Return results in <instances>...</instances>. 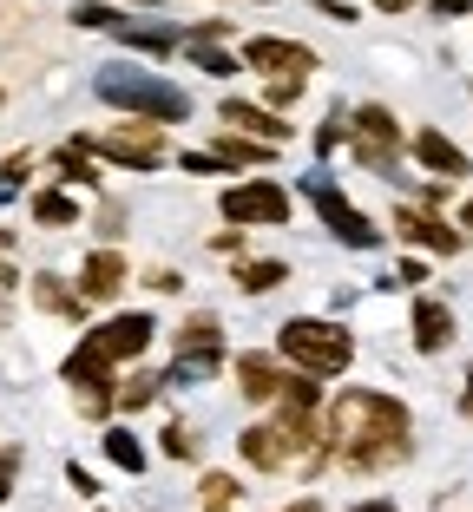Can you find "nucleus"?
<instances>
[{"label":"nucleus","mask_w":473,"mask_h":512,"mask_svg":"<svg viewBox=\"0 0 473 512\" xmlns=\"http://www.w3.org/2000/svg\"><path fill=\"white\" fill-rule=\"evenodd\" d=\"M329 453H336L349 473H395L414 453V414L408 401L382 388H342L329 401Z\"/></svg>","instance_id":"obj_1"},{"label":"nucleus","mask_w":473,"mask_h":512,"mask_svg":"<svg viewBox=\"0 0 473 512\" xmlns=\"http://www.w3.org/2000/svg\"><path fill=\"white\" fill-rule=\"evenodd\" d=\"M92 92H99L106 106L145 119V125H184L191 119V92L171 86V79H158V73H145V66H132V60L99 66V73H92Z\"/></svg>","instance_id":"obj_2"},{"label":"nucleus","mask_w":473,"mask_h":512,"mask_svg":"<svg viewBox=\"0 0 473 512\" xmlns=\"http://www.w3.org/2000/svg\"><path fill=\"white\" fill-rule=\"evenodd\" d=\"M276 362H290L296 375H309V381H329L355 362V335L329 316H290L276 329Z\"/></svg>","instance_id":"obj_3"},{"label":"nucleus","mask_w":473,"mask_h":512,"mask_svg":"<svg viewBox=\"0 0 473 512\" xmlns=\"http://www.w3.org/2000/svg\"><path fill=\"white\" fill-rule=\"evenodd\" d=\"M349 151H355V165L362 171H375V178H395L401 171V151H408V132H401V119L388 106H355V119H349Z\"/></svg>","instance_id":"obj_4"},{"label":"nucleus","mask_w":473,"mask_h":512,"mask_svg":"<svg viewBox=\"0 0 473 512\" xmlns=\"http://www.w3.org/2000/svg\"><path fill=\"white\" fill-rule=\"evenodd\" d=\"M303 197L316 204L322 230H329L336 243H349V250H375V243H382L375 217H368L362 204H355V197L342 191V184H329V178H322V171H309V178H303Z\"/></svg>","instance_id":"obj_5"},{"label":"nucleus","mask_w":473,"mask_h":512,"mask_svg":"<svg viewBox=\"0 0 473 512\" xmlns=\"http://www.w3.org/2000/svg\"><path fill=\"white\" fill-rule=\"evenodd\" d=\"M217 211H224V224H237V230H283L290 224V191L283 184H270V178H237V184H224V197H217Z\"/></svg>","instance_id":"obj_6"},{"label":"nucleus","mask_w":473,"mask_h":512,"mask_svg":"<svg viewBox=\"0 0 473 512\" xmlns=\"http://www.w3.org/2000/svg\"><path fill=\"white\" fill-rule=\"evenodd\" d=\"M244 66L263 79V86H309L316 53H309L303 40H283V33H250L244 40Z\"/></svg>","instance_id":"obj_7"},{"label":"nucleus","mask_w":473,"mask_h":512,"mask_svg":"<svg viewBox=\"0 0 473 512\" xmlns=\"http://www.w3.org/2000/svg\"><path fill=\"white\" fill-rule=\"evenodd\" d=\"M217 362H224V322H217L211 309H191V316L178 322V368H171V388L204 381Z\"/></svg>","instance_id":"obj_8"},{"label":"nucleus","mask_w":473,"mask_h":512,"mask_svg":"<svg viewBox=\"0 0 473 512\" xmlns=\"http://www.w3.org/2000/svg\"><path fill=\"white\" fill-rule=\"evenodd\" d=\"M86 158H112V165H125V171H152V165H165V132L158 125H132V132H79L73 138Z\"/></svg>","instance_id":"obj_9"},{"label":"nucleus","mask_w":473,"mask_h":512,"mask_svg":"<svg viewBox=\"0 0 473 512\" xmlns=\"http://www.w3.org/2000/svg\"><path fill=\"white\" fill-rule=\"evenodd\" d=\"M152 335H158L152 309H125V316L99 322V329L86 335V348H92V355H99L106 368H119V362H138V355L152 348Z\"/></svg>","instance_id":"obj_10"},{"label":"nucleus","mask_w":473,"mask_h":512,"mask_svg":"<svg viewBox=\"0 0 473 512\" xmlns=\"http://www.w3.org/2000/svg\"><path fill=\"white\" fill-rule=\"evenodd\" d=\"M290 381H296V368L276 362V355H237V394L250 407H276L290 394Z\"/></svg>","instance_id":"obj_11"},{"label":"nucleus","mask_w":473,"mask_h":512,"mask_svg":"<svg viewBox=\"0 0 473 512\" xmlns=\"http://www.w3.org/2000/svg\"><path fill=\"white\" fill-rule=\"evenodd\" d=\"M395 230L401 243H414V250H428V256H460V224H447V217L434 211H414V204H395Z\"/></svg>","instance_id":"obj_12"},{"label":"nucleus","mask_w":473,"mask_h":512,"mask_svg":"<svg viewBox=\"0 0 473 512\" xmlns=\"http://www.w3.org/2000/svg\"><path fill=\"white\" fill-rule=\"evenodd\" d=\"M237 453H244V467H257V473H283L303 447H296L276 421H250L244 434H237Z\"/></svg>","instance_id":"obj_13"},{"label":"nucleus","mask_w":473,"mask_h":512,"mask_svg":"<svg viewBox=\"0 0 473 512\" xmlns=\"http://www.w3.org/2000/svg\"><path fill=\"white\" fill-rule=\"evenodd\" d=\"M217 119H224L230 132H244V138H263V145H276V151H283V145L296 138V125H290V119H276L270 106H250V99H224V106H217Z\"/></svg>","instance_id":"obj_14"},{"label":"nucleus","mask_w":473,"mask_h":512,"mask_svg":"<svg viewBox=\"0 0 473 512\" xmlns=\"http://www.w3.org/2000/svg\"><path fill=\"white\" fill-rule=\"evenodd\" d=\"M408 151H414V165H428L434 178H467V171H473V158H467V151H460L454 138L441 132V125H414Z\"/></svg>","instance_id":"obj_15"},{"label":"nucleus","mask_w":473,"mask_h":512,"mask_svg":"<svg viewBox=\"0 0 473 512\" xmlns=\"http://www.w3.org/2000/svg\"><path fill=\"white\" fill-rule=\"evenodd\" d=\"M454 335H460V316L447 309L441 296H421V302H414V348H421V355L454 348Z\"/></svg>","instance_id":"obj_16"},{"label":"nucleus","mask_w":473,"mask_h":512,"mask_svg":"<svg viewBox=\"0 0 473 512\" xmlns=\"http://www.w3.org/2000/svg\"><path fill=\"white\" fill-rule=\"evenodd\" d=\"M125 289V256L119 250H92L79 263V302H112Z\"/></svg>","instance_id":"obj_17"},{"label":"nucleus","mask_w":473,"mask_h":512,"mask_svg":"<svg viewBox=\"0 0 473 512\" xmlns=\"http://www.w3.org/2000/svg\"><path fill=\"white\" fill-rule=\"evenodd\" d=\"M230 283L244 289V296H270V289L290 283V263H283V256H244V263L230 270Z\"/></svg>","instance_id":"obj_18"},{"label":"nucleus","mask_w":473,"mask_h":512,"mask_svg":"<svg viewBox=\"0 0 473 512\" xmlns=\"http://www.w3.org/2000/svg\"><path fill=\"white\" fill-rule=\"evenodd\" d=\"M119 40L138 46V53H171V46H184V33L165 27V20H132V14H125L119 20Z\"/></svg>","instance_id":"obj_19"},{"label":"nucleus","mask_w":473,"mask_h":512,"mask_svg":"<svg viewBox=\"0 0 473 512\" xmlns=\"http://www.w3.org/2000/svg\"><path fill=\"white\" fill-rule=\"evenodd\" d=\"M99 447H106V460L119 473H145V467H152V447H145L132 427H106V440H99Z\"/></svg>","instance_id":"obj_20"},{"label":"nucleus","mask_w":473,"mask_h":512,"mask_svg":"<svg viewBox=\"0 0 473 512\" xmlns=\"http://www.w3.org/2000/svg\"><path fill=\"white\" fill-rule=\"evenodd\" d=\"M217 158H224L230 171H244V165H270L276 145H263V138H244V132H230V125H224V138H217Z\"/></svg>","instance_id":"obj_21"},{"label":"nucleus","mask_w":473,"mask_h":512,"mask_svg":"<svg viewBox=\"0 0 473 512\" xmlns=\"http://www.w3.org/2000/svg\"><path fill=\"white\" fill-rule=\"evenodd\" d=\"M66 20H73V27H86V33H119V7H106V0H73V14H66Z\"/></svg>","instance_id":"obj_22"},{"label":"nucleus","mask_w":473,"mask_h":512,"mask_svg":"<svg viewBox=\"0 0 473 512\" xmlns=\"http://www.w3.org/2000/svg\"><path fill=\"white\" fill-rule=\"evenodd\" d=\"M33 302L53 309V316H79V289H66L60 276H40V283H33Z\"/></svg>","instance_id":"obj_23"},{"label":"nucleus","mask_w":473,"mask_h":512,"mask_svg":"<svg viewBox=\"0 0 473 512\" xmlns=\"http://www.w3.org/2000/svg\"><path fill=\"white\" fill-rule=\"evenodd\" d=\"M33 217L53 224V230H66V224H79V204L66 191H40V197H33Z\"/></svg>","instance_id":"obj_24"},{"label":"nucleus","mask_w":473,"mask_h":512,"mask_svg":"<svg viewBox=\"0 0 473 512\" xmlns=\"http://www.w3.org/2000/svg\"><path fill=\"white\" fill-rule=\"evenodd\" d=\"M184 53H191V66H198V73H211V79H230V73H237V60H230V53H217V46H204V40H184Z\"/></svg>","instance_id":"obj_25"},{"label":"nucleus","mask_w":473,"mask_h":512,"mask_svg":"<svg viewBox=\"0 0 473 512\" xmlns=\"http://www.w3.org/2000/svg\"><path fill=\"white\" fill-rule=\"evenodd\" d=\"M237 506V480L230 473H204V512H230Z\"/></svg>","instance_id":"obj_26"},{"label":"nucleus","mask_w":473,"mask_h":512,"mask_svg":"<svg viewBox=\"0 0 473 512\" xmlns=\"http://www.w3.org/2000/svg\"><path fill=\"white\" fill-rule=\"evenodd\" d=\"M152 401H158V381L152 375H132L119 388V414H138V407H152Z\"/></svg>","instance_id":"obj_27"},{"label":"nucleus","mask_w":473,"mask_h":512,"mask_svg":"<svg viewBox=\"0 0 473 512\" xmlns=\"http://www.w3.org/2000/svg\"><path fill=\"white\" fill-rule=\"evenodd\" d=\"M198 447H204V440L191 434L184 421H171V427H165V453H171V460H198Z\"/></svg>","instance_id":"obj_28"},{"label":"nucleus","mask_w":473,"mask_h":512,"mask_svg":"<svg viewBox=\"0 0 473 512\" xmlns=\"http://www.w3.org/2000/svg\"><path fill=\"white\" fill-rule=\"evenodd\" d=\"M60 178L66 184H92V165H86V151H79V145L60 151Z\"/></svg>","instance_id":"obj_29"},{"label":"nucleus","mask_w":473,"mask_h":512,"mask_svg":"<svg viewBox=\"0 0 473 512\" xmlns=\"http://www.w3.org/2000/svg\"><path fill=\"white\" fill-rule=\"evenodd\" d=\"M184 171L198 178V171H230V165H224V158H217V151H184Z\"/></svg>","instance_id":"obj_30"},{"label":"nucleus","mask_w":473,"mask_h":512,"mask_svg":"<svg viewBox=\"0 0 473 512\" xmlns=\"http://www.w3.org/2000/svg\"><path fill=\"white\" fill-rule=\"evenodd\" d=\"M428 14L434 20H460V14H473V0H428Z\"/></svg>","instance_id":"obj_31"},{"label":"nucleus","mask_w":473,"mask_h":512,"mask_svg":"<svg viewBox=\"0 0 473 512\" xmlns=\"http://www.w3.org/2000/svg\"><path fill=\"white\" fill-rule=\"evenodd\" d=\"M66 480H73V493H86V499H99V480H92V473H86V467H79V460H73V467H66Z\"/></svg>","instance_id":"obj_32"},{"label":"nucleus","mask_w":473,"mask_h":512,"mask_svg":"<svg viewBox=\"0 0 473 512\" xmlns=\"http://www.w3.org/2000/svg\"><path fill=\"white\" fill-rule=\"evenodd\" d=\"M152 289H158V296H178L184 276H178V270H152Z\"/></svg>","instance_id":"obj_33"},{"label":"nucleus","mask_w":473,"mask_h":512,"mask_svg":"<svg viewBox=\"0 0 473 512\" xmlns=\"http://www.w3.org/2000/svg\"><path fill=\"white\" fill-rule=\"evenodd\" d=\"M316 7H322V14H329V20H342V27H349V20H355V7H349V0H316Z\"/></svg>","instance_id":"obj_34"},{"label":"nucleus","mask_w":473,"mask_h":512,"mask_svg":"<svg viewBox=\"0 0 473 512\" xmlns=\"http://www.w3.org/2000/svg\"><path fill=\"white\" fill-rule=\"evenodd\" d=\"M368 7H375V14H408L414 0H368Z\"/></svg>","instance_id":"obj_35"},{"label":"nucleus","mask_w":473,"mask_h":512,"mask_svg":"<svg viewBox=\"0 0 473 512\" xmlns=\"http://www.w3.org/2000/svg\"><path fill=\"white\" fill-rule=\"evenodd\" d=\"M460 237H473V197L460 204Z\"/></svg>","instance_id":"obj_36"},{"label":"nucleus","mask_w":473,"mask_h":512,"mask_svg":"<svg viewBox=\"0 0 473 512\" xmlns=\"http://www.w3.org/2000/svg\"><path fill=\"white\" fill-rule=\"evenodd\" d=\"M460 414H467V421H473V381H467V388H460Z\"/></svg>","instance_id":"obj_37"},{"label":"nucleus","mask_w":473,"mask_h":512,"mask_svg":"<svg viewBox=\"0 0 473 512\" xmlns=\"http://www.w3.org/2000/svg\"><path fill=\"white\" fill-rule=\"evenodd\" d=\"M355 512H395V506H388V499H362V506H355Z\"/></svg>","instance_id":"obj_38"},{"label":"nucleus","mask_w":473,"mask_h":512,"mask_svg":"<svg viewBox=\"0 0 473 512\" xmlns=\"http://www.w3.org/2000/svg\"><path fill=\"white\" fill-rule=\"evenodd\" d=\"M283 512H322V499H296V506H283Z\"/></svg>","instance_id":"obj_39"},{"label":"nucleus","mask_w":473,"mask_h":512,"mask_svg":"<svg viewBox=\"0 0 473 512\" xmlns=\"http://www.w3.org/2000/svg\"><path fill=\"white\" fill-rule=\"evenodd\" d=\"M7 493H14V480H7V473H0V506H7Z\"/></svg>","instance_id":"obj_40"},{"label":"nucleus","mask_w":473,"mask_h":512,"mask_svg":"<svg viewBox=\"0 0 473 512\" xmlns=\"http://www.w3.org/2000/svg\"><path fill=\"white\" fill-rule=\"evenodd\" d=\"M263 7H270V0H263Z\"/></svg>","instance_id":"obj_41"}]
</instances>
